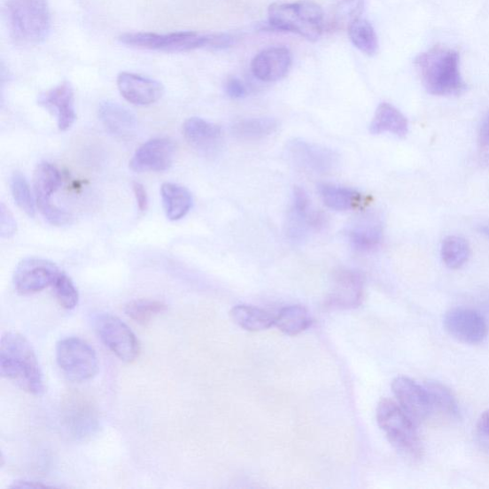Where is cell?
Segmentation results:
<instances>
[{"label": "cell", "instance_id": "obj_1", "mask_svg": "<svg viewBox=\"0 0 489 489\" xmlns=\"http://www.w3.org/2000/svg\"><path fill=\"white\" fill-rule=\"evenodd\" d=\"M0 375L34 396L45 392L38 357L28 339L17 332H6L2 338Z\"/></svg>", "mask_w": 489, "mask_h": 489}, {"label": "cell", "instance_id": "obj_2", "mask_svg": "<svg viewBox=\"0 0 489 489\" xmlns=\"http://www.w3.org/2000/svg\"><path fill=\"white\" fill-rule=\"evenodd\" d=\"M425 90L434 96H458L467 89L460 68V54L446 46H434L415 58Z\"/></svg>", "mask_w": 489, "mask_h": 489}, {"label": "cell", "instance_id": "obj_3", "mask_svg": "<svg viewBox=\"0 0 489 489\" xmlns=\"http://www.w3.org/2000/svg\"><path fill=\"white\" fill-rule=\"evenodd\" d=\"M119 41L129 47L167 53L190 52L203 48L221 50L235 43L234 36L229 34H201L190 31L168 34L127 33L121 35Z\"/></svg>", "mask_w": 489, "mask_h": 489}, {"label": "cell", "instance_id": "obj_4", "mask_svg": "<svg viewBox=\"0 0 489 489\" xmlns=\"http://www.w3.org/2000/svg\"><path fill=\"white\" fill-rule=\"evenodd\" d=\"M6 16L12 35L26 44H38L50 34L52 19L47 0H8Z\"/></svg>", "mask_w": 489, "mask_h": 489}, {"label": "cell", "instance_id": "obj_5", "mask_svg": "<svg viewBox=\"0 0 489 489\" xmlns=\"http://www.w3.org/2000/svg\"><path fill=\"white\" fill-rule=\"evenodd\" d=\"M268 16L275 29L296 33L312 42L319 40L323 33V10L311 0L274 4L268 7Z\"/></svg>", "mask_w": 489, "mask_h": 489}, {"label": "cell", "instance_id": "obj_6", "mask_svg": "<svg viewBox=\"0 0 489 489\" xmlns=\"http://www.w3.org/2000/svg\"><path fill=\"white\" fill-rule=\"evenodd\" d=\"M376 420L388 441L402 456L412 461L422 459L423 449L415 423L396 402L382 400L376 409Z\"/></svg>", "mask_w": 489, "mask_h": 489}, {"label": "cell", "instance_id": "obj_7", "mask_svg": "<svg viewBox=\"0 0 489 489\" xmlns=\"http://www.w3.org/2000/svg\"><path fill=\"white\" fill-rule=\"evenodd\" d=\"M56 359L61 372L72 382L90 381L99 372L96 351L80 338L60 339L56 346Z\"/></svg>", "mask_w": 489, "mask_h": 489}, {"label": "cell", "instance_id": "obj_8", "mask_svg": "<svg viewBox=\"0 0 489 489\" xmlns=\"http://www.w3.org/2000/svg\"><path fill=\"white\" fill-rule=\"evenodd\" d=\"M61 423L76 441H87L100 428L99 412L92 400L80 391L70 390L60 401Z\"/></svg>", "mask_w": 489, "mask_h": 489}, {"label": "cell", "instance_id": "obj_9", "mask_svg": "<svg viewBox=\"0 0 489 489\" xmlns=\"http://www.w3.org/2000/svg\"><path fill=\"white\" fill-rule=\"evenodd\" d=\"M95 330L104 345L121 361H136L141 352L140 342L132 330L118 316L102 313L96 316Z\"/></svg>", "mask_w": 489, "mask_h": 489}, {"label": "cell", "instance_id": "obj_10", "mask_svg": "<svg viewBox=\"0 0 489 489\" xmlns=\"http://www.w3.org/2000/svg\"><path fill=\"white\" fill-rule=\"evenodd\" d=\"M58 267L49 260L38 258L23 260L16 268L13 283L21 295H33L53 286L60 274Z\"/></svg>", "mask_w": 489, "mask_h": 489}, {"label": "cell", "instance_id": "obj_11", "mask_svg": "<svg viewBox=\"0 0 489 489\" xmlns=\"http://www.w3.org/2000/svg\"><path fill=\"white\" fill-rule=\"evenodd\" d=\"M446 332L467 345H479L488 334V325L478 311L458 307L449 310L444 320Z\"/></svg>", "mask_w": 489, "mask_h": 489}, {"label": "cell", "instance_id": "obj_12", "mask_svg": "<svg viewBox=\"0 0 489 489\" xmlns=\"http://www.w3.org/2000/svg\"><path fill=\"white\" fill-rule=\"evenodd\" d=\"M392 390L399 406L415 424L427 421L433 415L431 400L424 386L407 376H398L392 383Z\"/></svg>", "mask_w": 489, "mask_h": 489}, {"label": "cell", "instance_id": "obj_13", "mask_svg": "<svg viewBox=\"0 0 489 489\" xmlns=\"http://www.w3.org/2000/svg\"><path fill=\"white\" fill-rule=\"evenodd\" d=\"M175 145L167 138L151 139L140 146L134 153L129 166L136 173H160L173 165Z\"/></svg>", "mask_w": 489, "mask_h": 489}, {"label": "cell", "instance_id": "obj_14", "mask_svg": "<svg viewBox=\"0 0 489 489\" xmlns=\"http://www.w3.org/2000/svg\"><path fill=\"white\" fill-rule=\"evenodd\" d=\"M363 289L364 280L359 272L340 268L334 275L327 304L339 310L358 308L363 299Z\"/></svg>", "mask_w": 489, "mask_h": 489}, {"label": "cell", "instance_id": "obj_15", "mask_svg": "<svg viewBox=\"0 0 489 489\" xmlns=\"http://www.w3.org/2000/svg\"><path fill=\"white\" fill-rule=\"evenodd\" d=\"M118 89L125 99L136 105H151L161 99L164 87L151 78L122 72L117 79Z\"/></svg>", "mask_w": 489, "mask_h": 489}, {"label": "cell", "instance_id": "obj_16", "mask_svg": "<svg viewBox=\"0 0 489 489\" xmlns=\"http://www.w3.org/2000/svg\"><path fill=\"white\" fill-rule=\"evenodd\" d=\"M287 151L298 166L316 174L328 173L338 164V155L333 151L303 140L290 142Z\"/></svg>", "mask_w": 489, "mask_h": 489}, {"label": "cell", "instance_id": "obj_17", "mask_svg": "<svg viewBox=\"0 0 489 489\" xmlns=\"http://www.w3.org/2000/svg\"><path fill=\"white\" fill-rule=\"evenodd\" d=\"M39 104L51 113L58 120L60 131H66L77 120L74 89L68 82L57 85L40 97Z\"/></svg>", "mask_w": 489, "mask_h": 489}, {"label": "cell", "instance_id": "obj_18", "mask_svg": "<svg viewBox=\"0 0 489 489\" xmlns=\"http://www.w3.org/2000/svg\"><path fill=\"white\" fill-rule=\"evenodd\" d=\"M291 66V55L286 47H270L256 55L252 61L255 78L274 82L283 79Z\"/></svg>", "mask_w": 489, "mask_h": 489}, {"label": "cell", "instance_id": "obj_19", "mask_svg": "<svg viewBox=\"0 0 489 489\" xmlns=\"http://www.w3.org/2000/svg\"><path fill=\"white\" fill-rule=\"evenodd\" d=\"M182 133L192 148L204 154L215 153L223 142L221 128L198 117L187 120Z\"/></svg>", "mask_w": 489, "mask_h": 489}, {"label": "cell", "instance_id": "obj_20", "mask_svg": "<svg viewBox=\"0 0 489 489\" xmlns=\"http://www.w3.org/2000/svg\"><path fill=\"white\" fill-rule=\"evenodd\" d=\"M99 118L105 129L120 139L130 138L138 127L136 116L114 102H105L100 105Z\"/></svg>", "mask_w": 489, "mask_h": 489}, {"label": "cell", "instance_id": "obj_21", "mask_svg": "<svg viewBox=\"0 0 489 489\" xmlns=\"http://www.w3.org/2000/svg\"><path fill=\"white\" fill-rule=\"evenodd\" d=\"M310 203L307 192L299 187L293 189L288 222V236L291 240H301L307 234L308 227L320 218L310 212Z\"/></svg>", "mask_w": 489, "mask_h": 489}, {"label": "cell", "instance_id": "obj_22", "mask_svg": "<svg viewBox=\"0 0 489 489\" xmlns=\"http://www.w3.org/2000/svg\"><path fill=\"white\" fill-rule=\"evenodd\" d=\"M370 132L375 136L389 132L403 138L408 133V120L394 105L383 103L376 110Z\"/></svg>", "mask_w": 489, "mask_h": 489}, {"label": "cell", "instance_id": "obj_23", "mask_svg": "<svg viewBox=\"0 0 489 489\" xmlns=\"http://www.w3.org/2000/svg\"><path fill=\"white\" fill-rule=\"evenodd\" d=\"M161 195L166 215L171 221H178L190 211L192 197L185 187L175 182H165Z\"/></svg>", "mask_w": 489, "mask_h": 489}, {"label": "cell", "instance_id": "obj_24", "mask_svg": "<svg viewBox=\"0 0 489 489\" xmlns=\"http://www.w3.org/2000/svg\"><path fill=\"white\" fill-rule=\"evenodd\" d=\"M353 249L360 252H370L381 244L384 229L380 220L369 217L354 225L348 234Z\"/></svg>", "mask_w": 489, "mask_h": 489}, {"label": "cell", "instance_id": "obj_25", "mask_svg": "<svg viewBox=\"0 0 489 489\" xmlns=\"http://www.w3.org/2000/svg\"><path fill=\"white\" fill-rule=\"evenodd\" d=\"M231 320L246 331L260 332L275 325L276 315L253 306L238 305L230 311Z\"/></svg>", "mask_w": 489, "mask_h": 489}, {"label": "cell", "instance_id": "obj_26", "mask_svg": "<svg viewBox=\"0 0 489 489\" xmlns=\"http://www.w3.org/2000/svg\"><path fill=\"white\" fill-rule=\"evenodd\" d=\"M61 180L59 170L54 165L43 162L36 166L33 180L35 202L51 201Z\"/></svg>", "mask_w": 489, "mask_h": 489}, {"label": "cell", "instance_id": "obj_27", "mask_svg": "<svg viewBox=\"0 0 489 489\" xmlns=\"http://www.w3.org/2000/svg\"><path fill=\"white\" fill-rule=\"evenodd\" d=\"M319 191L325 205L337 212L352 210L361 201V194L358 191L333 183H321Z\"/></svg>", "mask_w": 489, "mask_h": 489}, {"label": "cell", "instance_id": "obj_28", "mask_svg": "<svg viewBox=\"0 0 489 489\" xmlns=\"http://www.w3.org/2000/svg\"><path fill=\"white\" fill-rule=\"evenodd\" d=\"M277 128L278 122L273 118H252L235 122L231 128L238 139L254 141L270 136Z\"/></svg>", "mask_w": 489, "mask_h": 489}, {"label": "cell", "instance_id": "obj_29", "mask_svg": "<svg viewBox=\"0 0 489 489\" xmlns=\"http://www.w3.org/2000/svg\"><path fill=\"white\" fill-rule=\"evenodd\" d=\"M311 322L309 313L299 305L288 306L275 317V325L289 336L304 332L311 326Z\"/></svg>", "mask_w": 489, "mask_h": 489}, {"label": "cell", "instance_id": "obj_30", "mask_svg": "<svg viewBox=\"0 0 489 489\" xmlns=\"http://www.w3.org/2000/svg\"><path fill=\"white\" fill-rule=\"evenodd\" d=\"M424 387L430 395L433 414L438 412L450 419L459 418L460 411L457 400L446 385L430 381L424 384Z\"/></svg>", "mask_w": 489, "mask_h": 489}, {"label": "cell", "instance_id": "obj_31", "mask_svg": "<svg viewBox=\"0 0 489 489\" xmlns=\"http://www.w3.org/2000/svg\"><path fill=\"white\" fill-rule=\"evenodd\" d=\"M348 34L352 43L362 53L373 56L377 52V35L369 20L361 19L353 22L348 28Z\"/></svg>", "mask_w": 489, "mask_h": 489}, {"label": "cell", "instance_id": "obj_32", "mask_svg": "<svg viewBox=\"0 0 489 489\" xmlns=\"http://www.w3.org/2000/svg\"><path fill=\"white\" fill-rule=\"evenodd\" d=\"M469 242L460 237H448L442 244V259L446 266L452 270H458L466 264L470 256Z\"/></svg>", "mask_w": 489, "mask_h": 489}, {"label": "cell", "instance_id": "obj_33", "mask_svg": "<svg viewBox=\"0 0 489 489\" xmlns=\"http://www.w3.org/2000/svg\"><path fill=\"white\" fill-rule=\"evenodd\" d=\"M10 189L12 197H13L19 209L33 218L35 214V198L33 197L27 178L19 171L11 175Z\"/></svg>", "mask_w": 489, "mask_h": 489}, {"label": "cell", "instance_id": "obj_34", "mask_svg": "<svg viewBox=\"0 0 489 489\" xmlns=\"http://www.w3.org/2000/svg\"><path fill=\"white\" fill-rule=\"evenodd\" d=\"M167 310V305L152 299H138L126 305L125 313L130 319L141 325L148 324L155 315Z\"/></svg>", "mask_w": 489, "mask_h": 489}, {"label": "cell", "instance_id": "obj_35", "mask_svg": "<svg viewBox=\"0 0 489 489\" xmlns=\"http://www.w3.org/2000/svg\"><path fill=\"white\" fill-rule=\"evenodd\" d=\"M364 11V0H341L334 12V26L337 29H347L361 19Z\"/></svg>", "mask_w": 489, "mask_h": 489}, {"label": "cell", "instance_id": "obj_36", "mask_svg": "<svg viewBox=\"0 0 489 489\" xmlns=\"http://www.w3.org/2000/svg\"><path fill=\"white\" fill-rule=\"evenodd\" d=\"M55 298L61 307L72 310L77 307L79 303V291L72 279L61 272L53 284Z\"/></svg>", "mask_w": 489, "mask_h": 489}, {"label": "cell", "instance_id": "obj_37", "mask_svg": "<svg viewBox=\"0 0 489 489\" xmlns=\"http://www.w3.org/2000/svg\"><path fill=\"white\" fill-rule=\"evenodd\" d=\"M36 206L48 223L57 227L70 224L72 220L70 214L59 209L51 201L36 202Z\"/></svg>", "mask_w": 489, "mask_h": 489}, {"label": "cell", "instance_id": "obj_38", "mask_svg": "<svg viewBox=\"0 0 489 489\" xmlns=\"http://www.w3.org/2000/svg\"><path fill=\"white\" fill-rule=\"evenodd\" d=\"M17 232V222L4 204L0 207V235L3 238H10Z\"/></svg>", "mask_w": 489, "mask_h": 489}, {"label": "cell", "instance_id": "obj_39", "mask_svg": "<svg viewBox=\"0 0 489 489\" xmlns=\"http://www.w3.org/2000/svg\"><path fill=\"white\" fill-rule=\"evenodd\" d=\"M226 93L231 99H242L247 90L244 83L237 78H230L226 83Z\"/></svg>", "mask_w": 489, "mask_h": 489}, {"label": "cell", "instance_id": "obj_40", "mask_svg": "<svg viewBox=\"0 0 489 489\" xmlns=\"http://www.w3.org/2000/svg\"><path fill=\"white\" fill-rule=\"evenodd\" d=\"M133 191L136 194V202L141 212L146 211L149 206L148 192L141 182H133Z\"/></svg>", "mask_w": 489, "mask_h": 489}, {"label": "cell", "instance_id": "obj_41", "mask_svg": "<svg viewBox=\"0 0 489 489\" xmlns=\"http://www.w3.org/2000/svg\"><path fill=\"white\" fill-rule=\"evenodd\" d=\"M479 142L485 158L489 160V113L484 119L479 133Z\"/></svg>", "mask_w": 489, "mask_h": 489}, {"label": "cell", "instance_id": "obj_42", "mask_svg": "<svg viewBox=\"0 0 489 489\" xmlns=\"http://www.w3.org/2000/svg\"><path fill=\"white\" fill-rule=\"evenodd\" d=\"M48 485L43 484L41 482L28 481V480H19L15 481L13 485H11V488H45L48 487Z\"/></svg>", "mask_w": 489, "mask_h": 489}, {"label": "cell", "instance_id": "obj_43", "mask_svg": "<svg viewBox=\"0 0 489 489\" xmlns=\"http://www.w3.org/2000/svg\"><path fill=\"white\" fill-rule=\"evenodd\" d=\"M479 430L489 436V410L483 413L479 421Z\"/></svg>", "mask_w": 489, "mask_h": 489}, {"label": "cell", "instance_id": "obj_44", "mask_svg": "<svg viewBox=\"0 0 489 489\" xmlns=\"http://www.w3.org/2000/svg\"><path fill=\"white\" fill-rule=\"evenodd\" d=\"M480 231L482 232L483 235H485V237H487L489 238V227L488 226L482 227L480 229Z\"/></svg>", "mask_w": 489, "mask_h": 489}]
</instances>
